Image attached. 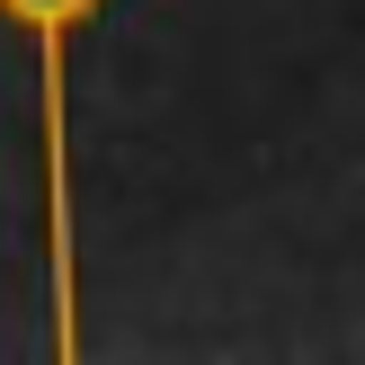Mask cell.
<instances>
[{"instance_id": "cell-1", "label": "cell", "mask_w": 365, "mask_h": 365, "mask_svg": "<svg viewBox=\"0 0 365 365\" xmlns=\"http://www.w3.org/2000/svg\"><path fill=\"white\" fill-rule=\"evenodd\" d=\"M18 27L36 36V107H45V250H53V348H81V321H71V125H63V98H71V27L98 18V0H0Z\"/></svg>"}]
</instances>
